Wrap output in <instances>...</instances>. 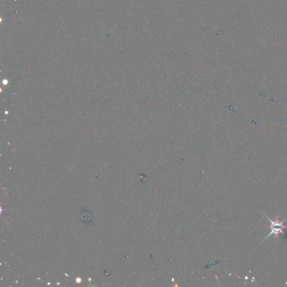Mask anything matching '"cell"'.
<instances>
[{
  "instance_id": "cell-1",
  "label": "cell",
  "mask_w": 287,
  "mask_h": 287,
  "mask_svg": "<svg viewBox=\"0 0 287 287\" xmlns=\"http://www.w3.org/2000/svg\"><path fill=\"white\" fill-rule=\"evenodd\" d=\"M264 215H265V217L268 219L269 221H270V232L265 237V238L263 240V242H265L267 238H269V237H271V236H274V237H275L276 241H278L280 236L286 237L287 233L285 232V230L287 229V226H285L284 222L286 221L287 216L286 217H285L283 220H280L279 215H276L275 219L270 218L265 213H264Z\"/></svg>"
}]
</instances>
